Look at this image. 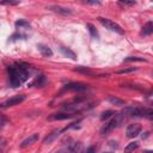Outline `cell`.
Returning a JSON list of instances; mask_svg holds the SVG:
<instances>
[{
  "mask_svg": "<svg viewBox=\"0 0 153 153\" xmlns=\"http://www.w3.org/2000/svg\"><path fill=\"white\" fill-rule=\"evenodd\" d=\"M74 116V114L69 112H56L49 116V120H57V121H63V120H69Z\"/></svg>",
  "mask_w": 153,
  "mask_h": 153,
  "instance_id": "30bf717a",
  "label": "cell"
},
{
  "mask_svg": "<svg viewBox=\"0 0 153 153\" xmlns=\"http://www.w3.org/2000/svg\"><path fill=\"white\" fill-rule=\"evenodd\" d=\"M60 51L68 59L71 60H76V54L71 49V48H67V47H60Z\"/></svg>",
  "mask_w": 153,
  "mask_h": 153,
  "instance_id": "7c38bea8",
  "label": "cell"
},
{
  "mask_svg": "<svg viewBox=\"0 0 153 153\" xmlns=\"http://www.w3.org/2000/svg\"><path fill=\"white\" fill-rule=\"evenodd\" d=\"M76 71H78V72H81V73H85V74H91V73H92L91 69H88L87 67H82V66L76 67Z\"/></svg>",
  "mask_w": 153,
  "mask_h": 153,
  "instance_id": "7402d4cb",
  "label": "cell"
},
{
  "mask_svg": "<svg viewBox=\"0 0 153 153\" xmlns=\"http://www.w3.org/2000/svg\"><path fill=\"white\" fill-rule=\"evenodd\" d=\"M122 114H128L134 117H146V118H152L153 117V110L149 108H127L123 110Z\"/></svg>",
  "mask_w": 153,
  "mask_h": 153,
  "instance_id": "7a4b0ae2",
  "label": "cell"
},
{
  "mask_svg": "<svg viewBox=\"0 0 153 153\" xmlns=\"http://www.w3.org/2000/svg\"><path fill=\"white\" fill-rule=\"evenodd\" d=\"M152 33H153V23L149 20V22H147V23L143 25L142 31H141V35H142V36H149V35H152Z\"/></svg>",
  "mask_w": 153,
  "mask_h": 153,
  "instance_id": "4fadbf2b",
  "label": "cell"
},
{
  "mask_svg": "<svg viewBox=\"0 0 153 153\" xmlns=\"http://www.w3.org/2000/svg\"><path fill=\"white\" fill-rule=\"evenodd\" d=\"M7 73H8V80L10 85L12 87H18L20 86L27 78H29V72L26 67L17 63L7 67Z\"/></svg>",
  "mask_w": 153,
  "mask_h": 153,
  "instance_id": "6da1fadb",
  "label": "cell"
},
{
  "mask_svg": "<svg viewBox=\"0 0 153 153\" xmlns=\"http://www.w3.org/2000/svg\"><path fill=\"white\" fill-rule=\"evenodd\" d=\"M86 153H96V148L93 146H91V147H88L86 149Z\"/></svg>",
  "mask_w": 153,
  "mask_h": 153,
  "instance_id": "4316f807",
  "label": "cell"
},
{
  "mask_svg": "<svg viewBox=\"0 0 153 153\" xmlns=\"http://www.w3.org/2000/svg\"><path fill=\"white\" fill-rule=\"evenodd\" d=\"M121 5H127V6H133L135 5V1H120Z\"/></svg>",
  "mask_w": 153,
  "mask_h": 153,
  "instance_id": "484cf974",
  "label": "cell"
},
{
  "mask_svg": "<svg viewBox=\"0 0 153 153\" xmlns=\"http://www.w3.org/2000/svg\"><path fill=\"white\" fill-rule=\"evenodd\" d=\"M24 99H25V96L24 94H17V96H13V97H11L10 99H7L5 103H2L1 105L2 106H6V108H8V106H14V105H18V104H20L22 102H24Z\"/></svg>",
  "mask_w": 153,
  "mask_h": 153,
  "instance_id": "8992f818",
  "label": "cell"
},
{
  "mask_svg": "<svg viewBox=\"0 0 153 153\" xmlns=\"http://www.w3.org/2000/svg\"><path fill=\"white\" fill-rule=\"evenodd\" d=\"M108 102L110 104H112V105H116V106H122V105L126 104L123 99H121V98H118L116 96H109L108 97Z\"/></svg>",
  "mask_w": 153,
  "mask_h": 153,
  "instance_id": "9a60e30c",
  "label": "cell"
},
{
  "mask_svg": "<svg viewBox=\"0 0 153 153\" xmlns=\"http://www.w3.org/2000/svg\"><path fill=\"white\" fill-rule=\"evenodd\" d=\"M86 4H90V5H100L99 1H86Z\"/></svg>",
  "mask_w": 153,
  "mask_h": 153,
  "instance_id": "83f0119b",
  "label": "cell"
},
{
  "mask_svg": "<svg viewBox=\"0 0 153 153\" xmlns=\"http://www.w3.org/2000/svg\"><path fill=\"white\" fill-rule=\"evenodd\" d=\"M98 22L103 26H105V29H109L110 31H114V32H117L120 35H123V30L117 23H115V22H112V20H110L108 18H103V17H98Z\"/></svg>",
  "mask_w": 153,
  "mask_h": 153,
  "instance_id": "277c9868",
  "label": "cell"
},
{
  "mask_svg": "<svg viewBox=\"0 0 153 153\" xmlns=\"http://www.w3.org/2000/svg\"><path fill=\"white\" fill-rule=\"evenodd\" d=\"M112 115H115V112L114 111H111V110H108V111H104L103 114H102V116H100V120L102 121H105V120H108V118H110Z\"/></svg>",
  "mask_w": 153,
  "mask_h": 153,
  "instance_id": "44dd1931",
  "label": "cell"
},
{
  "mask_svg": "<svg viewBox=\"0 0 153 153\" xmlns=\"http://www.w3.org/2000/svg\"><path fill=\"white\" fill-rule=\"evenodd\" d=\"M0 153H2V151H1V149H0Z\"/></svg>",
  "mask_w": 153,
  "mask_h": 153,
  "instance_id": "f546056e",
  "label": "cell"
},
{
  "mask_svg": "<svg viewBox=\"0 0 153 153\" xmlns=\"http://www.w3.org/2000/svg\"><path fill=\"white\" fill-rule=\"evenodd\" d=\"M61 131H62V129H55L54 131H51L50 134H48V136L44 137L43 143H44V145H49V143H51L53 141H55V140L57 139V136L61 134Z\"/></svg>",
  "mask_w": 153,
  "mask_h": 153,
  "instance_id": "8fae6325",
  "label": "cell"
},
{
  "mask_svg": "<svg viewBox=\"0 0 153 153\" xmlns=\"http://www.w3.org/2000/svg\"><path fill=\"white\" fill-rule=\"evenodd\" d=\"M45 84V78H44V75H38L32 82H31V86H36V87H42L43 85Z\"/></svg>",
  "mask_w": 153,
  "mask_h": 153,
  "instance_id": "e0dca14e",
  "label": "cell"
},
{
  "mask_svg": "<svg viewBox=\"0 0 153 153\" xmlns=\"http://www.w3.org/2000/svg\"><path fill=\"white\" fill-rule=\"evenodd\" d=\"M48 8H49L50 11L56 12V13L62 14V16H67V14H71V13H72V11H71L69 8H67V7H62V6H59V5H51V6H49Z\"/></svg>",
  "mask_w": 153,
  "mask_h": 153,
  "instance_id": "9c48e42d",
  "label": "cell"
},
{
  "mask_svg": "<svg viewBox=\"0 0 153 153\" xmlns=\"http://www.w3.org/2000/svg\"><path fill=\"white\" fill-rule=\"evenodd\" d=\"M146 62V59L143 57H139V56H129V57H126L123 60V62Z\"/></svg>",
  "mask_w": 153,
  "mask_h": 153,
  "instance_id": "d6986e66",
  "label": "cell"
},
{
  "mask_svg": "<svg viewBox=\"0 0 153 153\" xmlns=\"http://www.w3.org/2000/svg\"><path fill=\"white\" fill-rule=\"evenodd\" d=\"M134 71H136V68H126V69H121V71H118L117 73L118 74H127V73H131V72H134Z\"/></svg>",
  "mask_w": 153,
  "mask_h": 153,
  "instance_id": "cb8c5ba5",
  "label": "cell"
},
{
  "mask_svg": "<svg viewBox=\"0 0 153 153\" xmlns=\"http://www.w3.org/2000/svg\"><path fill=\"white\" fill-rule=\"evenodd\" d=\"M123 117H124V115H123V114L115 115V117H114V118H111L108 123H105V124L103 126V128L100 129V133H102L103 135H106V134H109L110 131H112L115 128H117V127L120 126V123L122 122Z\"/></svg>",
  "mask_w": 153,
  "mask_h": 153,
  "instance_id": "3957f363",
  "label": "cell"
},
{
  "mask_svg": "<svg viewBox=\"0 0 153 153\" xmlns=\"http://www.w3.org/2000/svg\"><path fill=\"white\" fill-rule=\"evenodd\" d=\"M16 26H17V27L30 29V24H29L26 20H24V19H19V20H17V22H16Z\"/></svg>",
  "mask_w": 153,
  "mask_h": 153,
  "instance_id": "ffe728a7",
  "label": "cell"
},
{
  "mask_svg": "<svg viewBox=\"0 0 153 153\" xmlns=\"http://www.w3.org/2000/svg\"><path fill=\"white\" fill-rule=\"evenodd\" d=\"M86 27L88 29V31H90V33H91V36L93 37V38H99V35H98V32H97V30H96V27L91 24V23H87L86 24Z\"/></svg>",
  "mask_w": 153,
  "mask_h": 153,
  "instance_id": "ac0fdd59",
  "label": "cell"
},
{
  "mask_svg": "<svg viewBox=\"0 0 153 153\" xmlns=\"http://www.w3.org/2000/svg\"><path fill=\"white\" fill-rule=\"evenodd\" d=\"M37 48H38L39 53H41L43 56H45V57H50V56L53 55V51H51V49H50L48 45H44V44H38V45H37Z\"/></svg>",
  "mask_w": 153,
  "mask_h": 153,
  "instance_id": "5bb4252c",
  "label": "cell"
},
{
  "mask_svg": "<svg viewBox=\"0 0 153 153\" xmlns=\"http://www.w3.org/2000/svg\"><path fill=\"white\" fill-rule=\"evenodd\" d=\"M19 1H0V5H18Z\"/></svg>",
  "mask_w": 153,
  "mask_h": 153,
  "instance_id": "d4e9b609",
  "label": "cell"
},
{
  "mask_svg": "<svg viewBox=\"0 0 153 153\" xmlns=\"http://www.w3.org/2000/svg\"><path fill=\"white\" fill-rule=\"evenodd\" d=\"M63 90H66V91L68 90V91H76V92H81V91L87 90V85L81 84V82H71V84L66 85Z\"/></svg>",
  "mask_w": 153,
  "mask_h": 153,
  "instance_id": "52a82bcc",
  "label": "cell"
},
{
  "mask_svg": "<svg viewBox=\"0 0 153 153\" xmlns=\"http://www.w3.org/2000/svg\"><path fill=\"white\" fill-rule=\"evenodd\" d=\"M108 153H111V152H108Z\"/></svg>",
  "mask_w": 153,
  "mask_h": 153,
  "instance_id": "4dcf8cb0",
  "label": "cell"
},
{
  "mask_svg": "<svg viewBox=\"0 0 153 153\" xmlns=\"http://www.w3.org/2000/svg\"><path fill=\"white\" fill-rule=\"evenodd\" d=\"M143 153H152V151H145Z\"/></svg>",
  "mask_w": 153,
  "mask_h": 153,
  "instance_id": "f1b7e54d",
  "label": "cell"
},
{
  "mask_svg": "<svg viewBox=\"0 0 153 153\" xmlns=\"http://www.w3.org/2000/svg\"><path fill=\"white\" fill-rule=\"evenodd\" d=\"M141 130H142V127H141L139 123H131V124H129V126L127 127V129H126V135H127V137L133 139V137H136V136L141 133Z\"/></svg>",
  "mask_w": 153,
  "mask_h": 153,
  "instance_id": "5b68a950",
  "label": "cell"
},
{
  "mask_svg": "<svg viewBox=\"0 0 153 153\" xmlns=\"http://www.w3.org/2000/svg\"><path fill=\"white\" fill-rule=\"evenodd\" d=\"M38 139H39V135H38V134H31L29 137H26L24 141H22L20 148H25V147H29V146L36 143V142L38 141Z\"/></svg>",
  "mask_w": 153,
  "mask_h": 153,
  "instance_id": "ba28073f",
  "label": "cell"
},
{
  "mask_svg": "<svg viewBox=\"0 0 153 153\" xmlns=\"http://www.w3.org/2000/svg\"><path fill=\"white\" fill-rule=\"evenodd\" d=\"M139 148V142L137 141H133V142H129L126 147H124V153H133L135 149Z\"/></svg>",
  "mask_w": 153,
  "mask_h": 153,
  "instance_id": "2e32d148",
  "label": "cell"
},
{
  "mask_svg": "<svg viewBox=\"0 0 153 153\" xmlns=\"http://www.w3.org/2000/svg\"><path fill=\"white\" fill-rule=\"evenodd\" d=\"M26 36L25 35H20V33H14L13 36H11V41H14V39H25Z\"/></svg>",
  "mask_w": 153,
  "mask_h": 153,
  "instance_id": "603a6c76",
  "label": "cell"
}]
</instances>
